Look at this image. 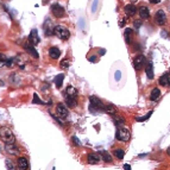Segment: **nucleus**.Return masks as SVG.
<instances>
[{
  "mask_svg": "<svg viewBox=\"0 0 170 170\" xmlns=\"http://www.w3.org/2000/svg\"><path fill=\"white\" fill-rule=\"evenodd\" d=\"M50 11H51V13L54 14L56 18H62V17L66 16L64 7L61 6L60 4H53V5L50 6Z\"/></svg>",
  "mask_w": 170,
  "mask_h": 170,
  "instance_id": "nucleus-5",
  "label": "nucleus"
},
{
  "mask_svg": "<svg viewBox=\"0 0 170 170\" xmlns=\"http://www.w3.org/2000/svg\"><path fill=\"white\" fill-rule=\"evenodd\" d=\"M161 95V90L158 88H154L151 90V94H150V99H151V101H156L158 100V98Z\"/></svg>",
  "mask_w": 170,
  "mask_h": 170,
  "instance_id": "nucleus-25",
  "label": "nucleus"
},
{
  "mask_svg": "<svg viewBox=\"0 0 170 170\" xmlns=\"http://www.w3.org/2000/svg\"><path fill=\"white\" fill-rule=\"evenodd\" d=\"M61 66H62V67H68V61H67V60L62 61L61 62Z\"/></svg>",
  "mask_w": 170,
  "mask_h": 170,
  "instance_id": "nucleus-35",
  "label": "nucleus"
},
{
  "mask_svg": "<svg viewBox=\"0 0 170 170\" xmlns=\"http://www.w3.org/2000/svg\"><path fill=\"white\" fill-rule=\"evenodd\" d=\"M124 170H131V165H129V164H125V165H124Z\"/></svg>",
  "mask_w": 170,
  "mask_h": 170,
  "instance_id": "nucleus-38",
  "label": "nucleus"
},
{
  "mask_svg": "<svg viewBox=\"0 0 170 170\" xmlns=\"http://www.w3.org/2000/svg\"><path fill=\"white\" fill-rule=\"evenodd\" d=\"M25 50H26L27 53L31 55L32 57H34V58H39V55H38V53H37V50L34 49V45L30 44V43H27V44H25Z\"/></svg>",
  "mask_w": 170,
  "mask_h": 170,
  "instance_id": "nucleus-17",
  "label": "nucleus"
},
{
  "mask_svg": "<svg viewBox=\"0 0 170 170\" xmlns=\"http://www.w3.org/2000/svg\"><path fill=\"white\" fill-rule=\"evenodd\" d=\"M132 36H133V30L130 29V27L126 29L125 32H124V38H125L126 43H131V42H132Z\"/></svg>",
  "mask_w": 170,
  "mask_h": 170,
  "instance_id": "nucleus-21",
  "label": "nucleus"
},
{
  "mask_svg": "<svg viewBox=\"0 0 170 170\" xmlns=\"http://www.w3.org/2000/svg\"><path fill=\"white\" fill-rule=\"evenodd\" d=\"M56 114H57L58 118H61V119H66V118H68L69 116V111L63 103H58V105L56 106Z\"/></svg>",
  "mask_w": 170,
  "mask_h": 170,
  "instance_id": "nucleus-6",
  "label": "nucleus"
},
{
  "mask_svg": "<svg viewBox=\"0 0 170 170\" xmlns=\"http://www.w3.org/2000/svg\"><path fill=\"white\" fill-rule=\"evenodd\" d=\"M152 113H154V111H150V112L148 113V114H145V117H142V118H139V117H138V118H136V120H137V122H144V120L149 119L150 117H151V114H152Z\"/></svg>",
  "mask_w": 170,
  "mask_h": 170,
  "instance_id": "nucleus-30",
  "label": "nucleus"
},
{
  "mask_svg": "<svg viewBox=\"0 0 170 170\" xmlns=\"http://www.w3.org/2000/svg\"><path fill=\"white\" fill-rule=\"evenodd\" d=\"M145 66V57H144L143 55H138L135 57V60H133V67L136 70H140V69H143V67Z\"/></svg>",
  "mask_w": 170,
  "mask_h": 170,
  "instance_id": "nucleus-7",
  "label": "nucleus"
},
{
  "mask_svg": "<svg viewBox=\"0 0 170 170\" xmlns=\"http://www.w3.org/2000/svg\"><path fill=\"white\" fill-rule=\"evenodd\" d=\"M167 154H168V155L170 156V146L168 148V149H167Z\"/></svg>",
  "mask_w": 170,
  "mask_h": 170,
  "instance_id": "nucleus-42",
  "label": "nucleus"
},
{
  "mask_svg": "<svg viewBox=\"0 0 170 170\" xmlns=\"http://www.w3.org/2000/svg\"><path fill=\"white\" fill-rule=\"evenodd\" d=\"M49 56H50V58H53V60L60 58V56H61L60 49L57 48V47H51V48L49 49Z\"/></svg>",
  "mask_w": 170,
  "mask_h": 170,
  "instance_id": "nucleus-15",
  "label": "nucleus"
},
{
  "mask_svg": "<svg viewBox=\"0 0 170 170\" xmlns=\"http://www.w3.org/2000/svg\"><path fill=\"white\" fill-rule=\"evenodd\" d=\"M145 71H146V76L149 77L150 80H152V79H154V67H152V63H151V62H149V63L146 64Z\"/></svg>",
  "mask_w": 170,
  "mask_h": 170,
  "instance_id": "nucleus-22",
  "label": "nucleus"
},
{
  "mask_svg": "<svg viewBox=\"0 0 170 170\" xmlns=\"http://www.w3.org/2000/svg\"><path fill=\"white\" fill-rule=\"evenodd\" d=\"M71 140H73V142H74V143H75V145H76V146H79V145H81V142H80V140H79V138H77V137H76V136H74V137H73V138H71Z\"/></svg>",
  "mask_w": 170,
  "mask_h": 170,
  "instance_id": "nucleus-34",
  "label": "nucleus"
},
{
  "mask_svg": "<svg viewBox=\"0 0 170 170\" xmlns=\"http://www.w3.org/2000/svg\"><path fill=\"white\" fill-rule=\"evenodd\" d=\"M66 106H68L70 108H75L77 106V100H76V96H66Z\"/></svg>",
  "mask_w": 170,
  "mask_h": 170,
  "instance_id": "nucleus-16",
  "label": "nucleus"
},
{
  "mask_svg": "<svg viewBox=\"0 0 170 170\" xmlns=\"http://www.w3.org/2000/svg\"><path fill=\"white\" fill-rule=\"evenodd\" d=\"M103 111H105L107 114H109V116H113V114L118 113V112H117V108L113 106V105H111V103L106 105V106H105V108H103Z\"/></svg>",
  "mask_w": 170,
  "mask_h": 170,
  "instance_id": "nucleus-23",
  "label": "nucleus"
},
{
  "mask_svg": "<svg viewBox=\"0 0 170 170\" xmlns=\"http://www.w3.org/2000/svg\"><path fill=\"white\" fill-rule=\"evenodd\" d=\"M0 139L5 144L14 143V140H16L12 130L6 127V126H1V127H0Z\"/></svg>",
  "mask_w": 170,
  "mask_h": 170,
  "instance_id": "nucleus-1",
  "label": "nucleus"
},
{
  "mask_svg": "<svg viewBox=\"0 0 170 170\" xmlns=\"http://www.w3.org/2000/svg\"><path fill=\"white\" fill-rule=\"evenodd\" d=\"M159 85L161 86H170V75L164 74L159 77Z\"/></svg>",
  "mask_w": 170,
  "mask_h": 170,
  "instance_id": "nucleus-20",
  "label": "nucleus"
},
{
  "mask_svg": "<svg viewBox=\"0 0 170 170\" xmlns=\"http://www.w3.org/2000/svg\"><path fill=\"white\" fill-rule=\"evenodd\" d=\"M100 155L99 154H95V152H90L87 155V162L89 164H99L100 163Z\"/></svg>",
  "mask_w": 170,
  "mask_h": 170,
  "instance_id": "nucleus-12",
  "label": "nucleus"
},
{
  "mask_svg": "<svg viewBox=\"0 0 170 170\" xmlns=\"http://www.w3.org/2000/svg\"><path fill=\"white\" fill-rule=\"evenodd\" d=\"M124 11H125V13L127 17H132V16H135L137 13V7L133 5V4H129V5H126V6L124 7Z\"/></svg>",
  "mask_w": 170,
  "mask_h": 170,
  "instance_id": "nucleus-13",
  "label": "nucleus"
},
{
  "mask_svg": "<svg viewBox=\"0 0 170 170\" xmlns=\"http://www.w3.org/2000/svg\"><path fill=\"white\" fill-rule=\"evenodd\" d=\"M150 2H151V4H154V5H155V4H158V2H161V0H149Z\"/></svg>",
  "mask_w": 170,
  "mask_h": 170,
  "instance_id": "nucleus-37",
  "label": "nucleus"
},
{
  "mask_svg": "<svg viewBox=\"0 0 170 170\" xmlns=\"http://www.w3.org/2000/svg\"><path fill=\"white\" fill-rule=\"evenodd\" d=\"M116 76H117V77H116L117 80H119V71H117V73H116Z\"/></svg>",
  "mask_w": 170,
  "mask_h": 170,
  "instance_id": "nucleus-39",
  "label": "nucleus"
},
{
  "mask_svg": "<svg viewBox=\"0 0 170 170\" xmlns=\"http://www.w3.org/2000/svg\"><path fill=\"white\" fill-rule=\"evenodd\" d=\"M17 167L18 170H27L29 168V162L25 157H19L18 161H17Z\"/></svg>",
  "mask_w": 170,
  "mask_h": 170,
  "instance_id": "nucleus-14",
  "label": "nucleus"
},
{
  "mask_svg": "<svg viewBox=\"0 0 170 170\" xmlns=\"http://www.w3.org/2000/svg\"><path fill=\"white\" fill-rule=\"evenodd\" d=\"M138 11H139V17L142 19H149L150 18V10L146 6H140Z\"/></svg>",
  "mask_w": 170,
  "mask_h": 170,
  "instance_id": "nucleus-18",
  "label": "nucleus"
},
{
  "mask_svg": "<svg viewBox=\"0 0 170 170\" xmlns=\"http://www.w3.org/2000/svg\"><path fill=\"white\" fill-rule=\"evenodd\" d=\"M133 26H135V29H139V27L142 26V21H139V19L135 21H133Z\"/></svg>",
  "mask_w": 170,
  "mask_h": 170,
  "instance_id": "nucleus-33",
  "label": "nucleus"
},
{
  "mask_svg": "<svg viewBox=\"0 0 170 170\" xmlns=\"http://www.w3.org/2000/svg\"><path fill=\"white\" fill-rule=\"evenodd\" d=\"M5 149L10 155H13V156H18L21 154V150L14 143H7L5 144Z\"/></svg>",
  "mask_w": 170,
  "mask_h": 170,
  "instance_id": "nucleus-9",
  "label": "nucleus"
},
{
  "mask_svg": "<svg viewBox=\"0 0 170 170\" xmlns=\"http://www.w3.org/2000/svg\"><path fill=\"white\" fill-rule=\"evenodd\" d=\"M43 27H44V34H47V36H51V34H54L55 26L53 25V23H51L50 19H47V21H44Z\"/></svg>",
  "mask_w": 170,
  "mask_h": 170,
  "instance_id": "nucleus-11",
  "label": "nucleus"
},
{
  "mask_svg": "<svg viewBox=\"0 0 170 170\" xmlns=\"http://www.w3.org/2000/svg\"><path fill=\"white\" fill-rule=\"evenodd\" d=\"M130 137H131L130 130L125 129V127H120V129L117 130L116 138L118 140H120V142H127V140H130Z\"/></svg>",
  "mask_w": 170,
  "mask_h": 170,
  "instance_id": "nucleus-4",
  "label": "nucleus"
},
{
  "mask_svg": "<svg viewBox=\"0 0 170 170\" xmlns=\"http://www.w3.org/2000/svg\"><path fill=\"white\" fill-rule=\"evenodd\" d=\"M29 43L30 44H32V45H37L38 43H39V36H38V31L34 29V30H31V32L29 34Z\"/></svg>",
  "mask_w": 170,
  "mask_h": 170,
  "instance_id": "nucleus-10",
  "label": "nucleus"
},
{
  "mask_svg": "<svg viewBox=\"0 0 170 170\" xmlns=\"http://www.w3.org/2000/svg\"><path fill=\"white\" fill-rule=\"evenodd\" d=\"M112 119H113V122H114V124H116L117 126H122V125L125 124L124 117L120 116V114H118V113L113 114V116H112Z\"/></svg>",
  "mask_w": 170,
  "mask_h": 170,
  "instance_id": "nucleus-19",
  "label": "nucleus"
},
{
  "mask_svg": "<svg viewBox=\"0 0 170 170\" xmlns=\"http://www.w3.org/2000/svg\"><path fill=\"white\" fill-rule=\"evenodd\" d=\"M66 93H67V95L76 96V94H77V90H76V88L73 87V86H68L67 89H66Z\"/></svg>",
  "mask_w": 170,
  "mask_h": 170,
  "instance_id": "nucleus-27",
  "label": "nucleus"
},
{
  "mask_svg": "<svg viewBox=\"0 0 170 170\" xmlns=\"http://www.w3.org/2000/svg\"><path fill=\"white\" fill-rule=\"evenodd\" d=\"M7 61H8V57H7L6 55L0 54V68H1V67H5Z\"/></svg>",
  "mask_w": 170,
  "mask_h": 170,
  "instance_id": "nucleus-29",
  "label": "nucleus"
},
{
  "mask_svg": "<svg viewBox=\"0 0 170 170\" xmlns=\"http://www.w3.org/2000/svg\"><path fill=\"white\" fill-rule=\"evenodd\" d=\"M63 80H64V75L63 74H58L56 77H55V85L57 88H61L62 83H63Z\"/></svg>",
  "mask_w": 170,
  "mask_h": 170,
  "instance_id": "nucleus-26",
  "label": "nucleus"
},
{
  "mask_svg": "<svg viewBox=\"0 0 170 170\" xmlns=\"http://www.w3.org/2000/svg\"><path fill=\"white\" fill-rule=\"evenodd\" d=\"M100 157H101V159L103 162H106V163H112V156H111V154H108L107 151H102V152H100Z\"/></svg>",
  "mask_w": 170,
  "mask_h": 170,
  "instance_id": "nucleus-24",
  "label": "nucleus"
},
{
  "mask_svg": "<svg viewBox=\"0 0 170 170\" xmlns=\"http://www.w3.org/2000/svg\"><path fill=\"white\" fill-rule=\"evenodd\" d=\"M132 1H137V0H132Z\"/></svg>",
  "mask_w": 170,
  "mask_h": 170,
  "instance_id": "nucleus-43",
  "label": "nucleus"
},
{
  "mask_svg": "<svg viewBox=\"0 0 170 170\" xmlns=\"http://www.w3.org/2000/svg\"><path fill=\"white\" fill-rule=\"evenodd\" d=\"M114 156L118 158V159H122L124 158V156H125V151L122 149H117V150H114Z\"/></svg>",
  "mask_w": 170,
  "mask_h": 170,
  "instance_id": "nucleus-28",
  "label": "nucleus"
},
{
  "mask_svg": "<svg viewBox=\"0 0 170 170\" xmlns=\"http://www.w3.org/2000/svg\"><path fill=\"white\" fill-rule=\"evenodd\" d=\"M96 4H98V1H96V0H95V2H94V6H93V11H94V10H95V7H96Z\"/></svg>",
  "mask_w": 170,
  "mask_h": 170,
  "instance_id": "nucleus-40",
  "label": "nucleus"
},
{
  "mask_svg": "<svg viewBox=\"0 0 170 170\" xmlns=\"http://www.w3.org/2000/svg\"><path fill=\"white\" fill-rule=\"evenodd\" d=\"M5 163H6V168L8 170H14V164L12 161H10V159H6L5 161Z\"/></svg>",
  "mask_w": 170,
  "mask_h": 170,
  "instance_id": "nucleus-32",
  "label": "nucleus"
},
{
  "mask_svg": "<svg viewBox=\"0 0 170 170\" xmlns=\"http://www.w3.org/2000/svg\"><path fill=\"white\" fill-rule=\"evenodd\" d=\"M54 34L56 37H58L60 39H62V41H67L70 37L69 30L66 26H63V25H56L54 30Z\"/></svg>",
  "mask_w": 170,
  "mask_h": 170,
  "instance_id": "nucleus-3",
  "label": "nucleus"
},
{
  "mask_svg": "<svg viewBox=\"0 0 170 170\" xmlns=\"http://www.w3.org/2000/svg\"><path fill=\"white\" fill-rule=\"evenodd\" d=\"M99 53H100V55H103V54H105V53H106V51H105V50H100Z\"/></svg>",
  "mask_w": 170,
  "mask_h": 170,
  "instance_id": "nucleus-41",
  "label": "nucleus"
},
{
  "mask_svg": "<svg viewBox=\"0 0 170 170\" xmlns=\"http://www.w3.org/2000/svg\"><path fill=\"white\" fill-rule=\"evenodd\" d=\"M155 21H156L158 25H164L165 21H167V14L163 10H158L155 14Z\"/></svg>",
  "mask_w": 170,
  "mask_h": 170,
  "instance_id": "nucleus-8",
  "label": "nucleus"
},
{
  "mask_svg": "<svg viewBox=\"0 0 170 170\" xmlns=\"http://www.w3.org/2000/svg\"><path fill=\"white\" fill-rule=\"evenodd\" d=\"M89 102H90V105H89V111L93 112V113L103 111V108H105L102 101L99 99V98H96V96H89Z\"/></svg>",
  "mask_w": 170,
  "mask_h": 170,
  "instance_id": "nucleus-2",
  "label": "nucleus"
},
{
  "mask_svg": "<svg viewBox=\"0 0 170 170\" xmlns=\"http://www.w3.org/2000/svg\"><path fill=\"white\" fill-rule=\"evenodd\" d=\"M32 102H34V103H38V105H43V103H45L44 101H42L41 99H39V96L37 95V94H34V99H32Z\"/></svg>",
  "mask_w": 170,
  "mask_h": 170,
  "instance_id": "nucleus-31",
  "label": "nucleus"
},
{
  "mask_svg": "<svg viewBox=\"0 0 170 170\" xmlns=\"http://www.w3.org/2000/svg\"><path fill=\"white\" fill-rule=\"evenodd\" d=\"M89 61L90 62H96V56H90V57H89Z\"/></svg>",
  "mask_w": 170,
  "mask_h": 170,
  "instance_id": "nucleus-36",
  "label": "nucleus"
}]
</instances>
